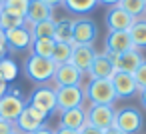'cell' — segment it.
Returning <instances> with one entry per match:
<instances>
[{
	"mask_svg": "<svg viewBox=\"0 0 146 134\" xmlns=\"http://www.w3.org/2000/svg\"><path fill=\"white\" fill-rule=\"evenodd\" d=\"M84 96L90 104H102V106H114L118 100L112 80H88L84 84Z\"/></svg>",
	"mask_w": 146,
	"mask_h": 134,
	"instance_id": "6da1fadb",
	"label": "cell"
},
{
	"mask_svg": "<svg viewBox=\"0 0 146 134\" xmlns=\"http://www.w3.org/2000/svg\"><path fill=\"white\" fill-rule=\"evenodd\" d=\"M54 62L48 60V58H40V56H34L30 54L24 62V74L32 80V82H38V84H44V82H50L52 76H54Z\"/></svg>",
	"mask_w": 146,
	"mask_h": 134,
	"instance_id": "7a4b0ae2",
	"label": "cell"
},
{
	"mask_svg": "<svg viewBox=\"0 0 146 134\" xmlns=\"http://www.w3.org/2000/svg\"><path fill=\"white\" fill-rule=\"evenodd\" d=\"M114 126L118 130H122L124 134H138L142 130V126H144V118H142V114H140L138 108L124 106V108L116 110Z\"/></svg>",
	"mask_w": 146,
	"mask_h": 134,
	"instance_id": "3957f363",
	"label": "cell"
},
{
	"mask_svg": "<svg viewBox=\"0 0 146 134\" xmlns=\"http://www.w3.org/2000/svg\"><path fill=\"white\" fill-rule=\"evenodd\" d=\"M24 106H26V102H24L20 90L10 88L2 98H0V118L14 124V122L18 120V116L22 114Z\"/></svg>",
	"mask_w": 146,
	"mask_h": 134,
	"instance_id": "277c9868",
	"label": "cell"
},
{
	"mask_svg": "<svg viewBox=\"0 0 146 134\" xmlns=\"http://www.w3.org/2000/svg\"><path fill=\"white\" fill-rule=\"evenodd\" d=\"M54 90H56V108H58V112L84 106V100H86L84 84H80V86H58Z\"/></svg>",
	"mask_w": 146,
	"mask_h": 134,
	"instance_id": "5b68a950",
	"label": "cell"
},
{
	"mask_svg": "<svg viewBox=\"0 0 146 134\" xmlns=\"http://www.w3.org/2000/svg\"><path fill=\"white\" fill-rule=\"evenodd\" d=\"M28 106H32V108H36V110L44 112L46 116H50L52 112H58V108H56V90H54V86L40 84V86L32 92V96H30V100H28Z\"/></svg>",
	"mask_w": 146,
	"mask_h": 134,
	"instance_id": "8992f818",
	"label": "cell"
},
{
	"mask_svg": "<svg viewBox=\"0 0 146 134\" xmlns=\"http://www.w3.org/2000/svg\"><path fill=\"white\" fill-rule=\"evenodd\" d=\"M114 118H116V108L114 106L90 104L86 108V124H90L98 130H106V128L114 126Z\"/></svg>",
	"mask_w": 146,
	"mask_h": 134,
	"instance_id": "52a82bcc",
	"label": "cell"
},
{
	"mask_svg": "<svg viewBox=\"0 0 146 134\" xmlns=\"http://www.w3.org/2000/svg\"><path fill=\"white\" fill-rule=\"evenodd\" d=\"M98 36V28L96 22L90 18H76L72 24V44H86V46H94Z\"/></svg>",
	"mask_w": 146,
	"mask_h": 134,
	"instance_id": "ba28073f",
	"label": "cell"
},
{
	"mask_svg": "<svg viewBox=\"0 0 146 134\" xmlns=\"http://www.w3.org/2000/svg\"><path fill=\"white\" fill-rule=\"evenodd\" d=\"M46 114L44 112H40V110H36V108H32V106H24V110H22V114L18 116V120L14 122V126H16V130L18 132H22V134H32L34 130H38V128H42L44 126V122H46Z\"/></svg>",
	"mask_w": 146,
	"mask_h": 134,
	"instance_id": "9c48e42d",
	"label": "cell"
},
{
	"mask_svg": "<svg viewBox=\"0 0 146 134\" xmlns=\"http://www.w3.org/2000/svg\"><path fill=\"white\" fill-rule=\"evenodd\" d=\"M52 82H54V88H58V86H80V84H84V74L68 62V64L56 66Z\"/></svg>",
	"mask_w": 146,
	"mask_h": 134,
	"instance_id": "30bf717a",
	"label": "cell"
},
{
	"mask_svg": "<svg viewBox=\"0 0 146 134\" xmlns=\"http://www.w3.org/2000/svg\"><path fill=\"white\" fill-rule=\"evenodd\" d=\"M86 74H88L90 80H112V76L116 74V68L102 50V52H96V56H94Z\"/></svg>",
	"mask_w": 146,
	"mask_h": 134,
	"instance_id": "8fae6325",
	"label": "cell"
},
{
	"mask_svg": "<svg viewBox=\"0 0 146 134\" xmlns=\"http://www.w3.org/2000/svg\"><path fill=\"white\" fill-rule=\"evenodd\" d=\"M4 42L8 46V50H26L32 46V34L28 30V26H20V28H14V30H6L4 32Z\"/></svg>",
	"mask_w": 146,
	"mask_h": 134,
	"instance_id": "7c38bea8",
	"label": "cell"
},
{
	"mask_svg": "<svg viewBox=\"0 0 146 134\" xmlns=\"http://www.w3.org/2000/svg\"><path fill=\"white\" fill-rule=\"evenodd\" d=\"M134 22H136V18L130 16L128 12H124L118 4L110 6L108 12H106V26H108V30H124V32H128Z\"/></svg>",
	"mask_w": 146,
	"mask_h": 134,
	"instance_id": "4fadbf2b",
	"label": "cell"
},
{
	"mask_svg": "<svg viewBox=\"0 0 146 134\" xmlns=\"http://www.w3.org/2000/svg\"><path fill=\"white\" fill-rule=\"evenodd\" d=\"M132 38L128 32L124 30H108L106 40H104V50L114 52V54H122L126 50H132Z\"/></svg>",
	"mask_w": 146,
	"mask_h": 134,
	"instance_id": "5bb4252c",
	"label": "cell"
},
{
	"mask_svg": "<svg viewBox=\"0 0 146 134\" xmlns=\"http://www.w3.org/2000/svg\"><path fill=\"white\" fill-rule=\"evenodd\" d=\"M112 86H114V92L118 98H130L134 94L140 92L136 80L132 74H126V72H116L112 76Z\"/></svg>",
	"mask_w": 146,
	"mask_h": 134,
	"instance_id": "9a60e30c",
	"label": "cell"
},
{
	"mask_svg": "<svg viewBox=\"0 0 146 134\" xmlns=\"http://www.w3.org/2000/svg\"><path fill=\"white\" fill-rule=\"evenodd\" d=\"M94 56H96L94 46L74 44V46H72V58H70V64L76 66L82 74H86L88 68H90V64H92V60H94Z\"/></svg>",
	"mask_w": 146,
	"mask_h": 134,
	"instance_id": "2e32d148",
	"label": "cell"
},
{
	"mask_svg": "<svg viewBox=\"0 0 146 134\" xmlns=\"http://www.w3.org/2000/svg\"><path fill=\"white\" fill-rule=\"evenodd\" d=\"M144 62V56L140 50L132 48V50H126L122 54H118V60H116V72H126V74H134L138 70V66Z\"/></svg>",
	"mask_w": 146,
	"mask_h": 134,
	"instance_id": "e0dca14e",
	"label": "cell"
},
{
	"mask_svg": "<svg viewBox=\"0 0 146 134\" xmlns=\"http://www.w3.org/2000/svg\"><path fill=\"white\" fill-rule=\"evenodd\" d=\"M60 114V128H68V130H80L86 124V110L84 106L80 108H70V110H62Z\"/></svg>",
	"mask_w": 146,
	"mask_h": 134,
	"instance_id": "ac0fdd59",
	"label": "cell"
},
{
	"mask_svg": "<svg viewBox=\"0 0 146 134\" xmlns=\"http://www.w3.org/2000/svg\"><path fill=\"white\" fill-rule=\"evenodd\" d=\"M52 14H54V10L46 2H42V0H30V6L26 12V24H36V22L54 18Z\"/></svg>",
	"mask_w": 146,
	"mask_h": 134,
	"instance_id": "d6986e66",
	"label": "cell"
},
{
	"mask_svg": "<svg viewBox=\"0 0 146 134\" xmlns=\"http://www.w3.org/2000/svg\"><path fill=\"white\" fill-rule=\"evenodd\" d=\"M62 6L76 16H84L98 6V0H64Z\"/></svg>",
	"mask_w": 146,
	"mask_h": 134,
	"instance_id": "ffe728a7",
	"label": "cell"
},
{
	"mask_svg": "<svg viewBox=\"0 0 146 134\" xmlns=\"http://www.w3.org/2000/svg\"><path fill=\"white\" fill-rule=\"evenodd\" d=\"M54 24H56V18H48V20H42L36 24H26V26L32 34V40H36V38H52L54 36Z\"/></svg>",
	"mask_w": 146,
	"mask_h": 134,
	"instance_id": "44dd1931",
	"label": "cell"
},
{
	"mask_svg": "<svg viewBox=\"0 0 146 134\" xmlns=\"http://www.w3.org/2000/svg\"><path fill=\"white\" fill-rule=\"evenodd\" d=\"M72 24L74 20L70 18H62L56 20L54 24V42H64V44H72Z\"/></svg>",
	"mask_w": 146,
	"mask_h": 134,
	"instance_id": "7402d4cb",
	"label": "cell"
},
{
	"mask_svg": "<svg viewBox=\"0 0 146 134\" xmlns=\"http://www.w3.org/2000/svg\"><path fill=\"white\" fill-rule=\"evenodd\" d=\"M54 38H36L32 40V46H30V54L34 56H40V58H52V52H54Z\"/></svg>",
	"mask_w": 146,
	"mask_h": 134,
	"instance_id": "603a6c76",
	"label": "cell"
},
{
	"mask_svg": "<svg viewBox=\"0 0 146 134\" xmlns=\"http://www.w3.org/2000/svg\"><path fill=\"white\" fill-rule=\"evenodd\" d=\"M118 6L128 12L130 16H134L136 20H146V2L144 0H120Z\"/></svg>",
	"mask_w": 146,
	"mask_h": 134,
	"instance_id": "cb8c5ba5",
	"label": "cell"
},
{
	"mask_svg": "<svg viewBox=\"0 0 146 134\" xmlns=\"http://www.w3.org/2000/svg\"><path fill=\"white\" fill-rule=\"evenodd\" d=\"M130 38H132V46L136 50L146 48V20H136L132 24V28L128 30Z\"/></svg>",
	"mask_w": 146,
	"mask_h": 134,
	"instance_id": "d4e9b609",
	"label": "cell"
},
{
	"mask_svg": "<svg viewBox=\"0 0 146 134\" xmlns=\"http://www.w3.org/2000/svg\"><path fill=\"white\" fill-rule=\"evenodd\" d=\"M72 46L74 44H64V42H56L54 46V52H52V62L54 66H62V64H68L70 58H72Z\"/></svg>",
	"mask_w": 146,
	"mask_h": 134,
	"instance_id": "484cf974",
	"label": "cell"
},
{
	"mask_svg": "<svg viewBox=\"0 0 146 134\" xmlns=\"http://www.w3.org/2000/svg\"><path fill=\"white\" fill-rule=\"evenodd\" d=\"M16 76H18V64L8 56L0 58V78L4 82H14Z\"/></svg>",
	"mask_w": 146,
	"mask_h": 134,
	"instance_id": "4316f807",
	"label": "cell"
},
{
	"mask_svg": "<svg viewBox=\"0 0 146 134\" xmlns=\"http://www.w3.org/2000/svg\"><path fill=\"white\" fill-rule=\"evenodd\" d=\"M24 24H26V20L20 18V16H14V14L6 12V10L0 12V30H2V32H6V30H14V28H20V26H24Z\"/></svg>",
	"mask_w": 146,
	"mask_h": 134,
	"instance_id": "83f0119b",
	"label": "cell"
},
{
	"mask_svg": "<svg viewBox=\"0 0 146 134\" xmlns=\"http://www.w3.org/2000/svg\"><path fill=\"white\" fill-rule=\"evenodd\" d=\"M28 6H30V0H4V10L14 16H20L24 20H26Z\"/></svg>",
	"mask_w": 146,
	"mask_h": 134,
	"instance_id": "f1b7e54d",
	"label": "cell"
},
{
	"mask_svg": "<svg viewBox=\"0 0 146 134\" xmlns=\"http://www.w3.org/2000/svg\"><path fill=\"white\" fill-rule=\"evenodd\" d=\"M134 76V80H136V84H138V88L142 90V88H146V60L138 66V70L132 74Z\"/></svg>",
	"mask_w": 146,
	"mask_h": 134,
	"instance_id": "f546056e",
	"label": "cell"
},
{
	"mask_svg": "<svg viewBox=\"0 0 146 134\" xmlns=\"http://www.w3.org/2000/svg\"><path fill=\"white\" fill-rule=\"evenodd\" d=\"M14 132H16V126L12 122L0 118V134H14Z\"/></svg>",
	"mask_w": 146,
	"mask_h": 134,
	"instance_id": "4dcf8cb0",
	"label": "cell"
},
{
	"mask_svg": "<svg viewBox=\"0 0 146 134\" xmlns=\"http://www.w3.org/2000/svg\"><path fill=\"white\" fill-rule=\"evenodd\" d=\"M104 130H98V128H94V126H90V124H84L80 130H78V134H102Z\"/></svg>",
	"mask_w": 146,
	"mask_h": 134,
	"instance_id": "1f68e13d",
	"label": "cell"
},
{
	"mask_svg": "<svg viewBox=\"0 0 146 134\" xmlns=\"http://www.w3.org/2000/svg\"><path fill=\"white\" fill-rule=\"evenodd\" d=\"M32 134H54V130H52V128H48V126L44 124L42 128H38V130H34Z\"/></svg>",
	"mask_w": 146,
	"mask_h": 134,
	"instance_id": "d6a6232c",
	"label": "cell"
},
{
	"mask_svg": "<svg viewBox=\"0 0 146 134\" xmlns=\"http://www.w3.org/2000/svg\"><path fill=\"white\" fill-rule=\"evenodd\" d=\"M42 2H46V4H48V6L54 10L56 6H62V2H64V0H42Z\"/></svg>",
	"mask_w": 146,
	"mask_h": 134,
	"instance_id": "836d02e7",
	"label": "cell"
},
{
	"mask_svg": "<svg viewBox=\"0 0 146 134\" xmlns=\"http://www.w3.org/2000/svg\"><path fill=\"white\" fill-rule=\"evenodd\" d=\"M54 134H78V130H68V128H56L54 130Z\"/></svg>",
	"mask_w": 146,
	"mask_h": 134,
	"instance_id": "e575fe53",
	"label": "cell"
},
{
	"mask_svg": "<svg viewBox=\"0 0 146 134\" xmlns=\"http://www.w3.org/2000/svg\"><path fill=\"white\" fill-rule=\"evenodd\" d=\"M6 92H8V82H4L2 78H0V98H2Z\"/></svg>",
	"mask_w": 146,
	"mask_h": 134,
	"instance_id": "d590c367",
	"label": "cell"
},
{
	"mask_svg": "<svg viewBox=\"0 0 146 134\" xmlns=\"http://www.w3.org/2000/svg\"><path fill=\"white\" fill-rule=\"evenodd\" d=\"M6 52H8L6 42H4V40H0V58H4V56H6Z\"/></svg>",
	"mask_w": 146,
	"mask_h": 134,
	"instance_id": "8d00e7d4",
	"label": "cell"
},
{
	"mask_svg": "<svg viewBox=\"0 0 146 134\" xmlns=\"http://www.w3.org/2000/svg\"><path fill=\"white\" fill-rule=\"evenodd\" d=\"M102 134H124V132H122V130H118L116 126H110V128H106Z\"/></svg>",
	"mask_w": 146,
	"mask_h": 134,
	"instance_id": "74e56055",
	"label": "cell"
},
{
	"mask_svg": "<svg viewBox=\"0 0 146 134\" xmlns=\"http://www.w3.org/2000/svg\"><path fill=\"white\" fill-rule=\"evenodd\" d=\"M120 0H98V4H106V6H116Z\"/></svg>",
	"mask_w": 146,
	"mask_h": 134,
	"instance_id": "f35d334b",
	"label": "cell"
},
{
	"mask_svg": "<svg viewBox=\"0 0 146 134\" xmlns=\"http://www.w3.org/2000/svg\"><path fill=\"white\" fill-rule=\"evenodd\" d=\"M138 94H140V102H142V106L146 108V88H142Z\"/></svg>",
	"mask_w": 146,
	"mask_h": 134,
	"instance_id": "ab89813d",
	"label": "cell"
},
{
	"mask_svg": "<svg viewBox=\"0 0 146 134\" xmlns=\"http://www.w3.org/2000/svg\"><path fill=\"white\" fill-rule=\"evenodd\" d=\"M4 10V0H0V12Z\"/></svg>",
	"mask_w": 146,
	"mask_h": 134,
	"instance_id": "60d3db41",
	"label": "cell"
},
{
	"mask_svg": "<svg viewBox=\"0 0 146 134\" xmlns=\"http://www.w3.org/2000/svg\"><path fill=\"white\" fill-rule=\"evenodd\" d=\"M0 40H4V32L2 30H0Z\"/></svg>",
	"mask_w": 146,
	"mask_h": 134,
	"instance_id": "b9f144b4",
	"label": "cell"
},
{
	"mask_svg": "<svg viewBox=\"0 0 146 134\" xmlns=\"http://www.w3.org/2000/svg\"><path fill=\"white\" fill-rule=\"evenodd\" d=\"M14 134H22V132H18V130H16V132H14Z\"/></svg>",
	"mask_w": 146,
	"mask_h": 134,
	"instance_id": "7bdbcfd3",
	"label": "cell"
},
{
	"mask_svg": "<svg viewBox=\"0 0 146 134\" xmlns=\"http://www.w3.org/2000/svg\"><path fill=\"white\" fill-rule=\"evenodd\" d=\"M144 2H146V0H144Z\"/></svg>",
	"mask_w": 146,
	"mask_h": 134,
	"instance_id": "ee69618b",
	"label": "cell"
}]
</instances>
